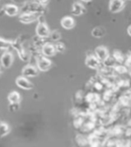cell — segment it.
I'll return each instance as SVG.
<instances>
[{
  "label": "cell",
  "mask_w": 131,
  "mask_h": 147,
  "mask_svg": "<svg viewBox=\"0 0 131 147\" xmlns=\"http://www.w3.org/2000/svg\"><path fill=\"white\" fill-rule=\"evenodd\" d=\"M104 30L101 31V28H96V29H93L92 32V35L94 36H95L96 38H100L101 36L104 35Z\"/></svg>",
  "instance_id": "obj_18"
},
{
  "label": "cell",
  "mask_w": 131,
  "mask_h": 147,
  "mask_svg": "<svg viewBox=\"0 0 131 147\" xmlns=\"http://www.w3.org/2000/svg\"><path fill=\"white\" fill-rule=\"evenodd\" d=\"M124 0H110L109 10L112 13H117L124 9Z\"/></svg>",
  "instance_id": "obj_9"
},
{
  "label": "cell",
  "mask_w": 131,
  "mask_h": 147,
  "mask_svg": "<svg viewBox=\"0 0 131 147\" xmlns=\"http://www.w3.org/2000/svg\"><path fill=\"white\" fill-rule=\"evenodd\" d=\"M21 73H22L23 76L26 78L35 77V76H37L38 75V68L34 66V65H27L22 69Z\"/></svg>",
  "instance_id": "obj_10"
},
{
  "label": "cell",
  "mask_w": 131,
  "mask_h": 147,
  "mask_svg": "<svg viewBox=\"0 0 131 147\" xmlns=\"http://www.w3.org/2000/svg\"><path fill=\"white\" fill-rule=\"evenodd\" d=\"M15 84L17 86H19L20 89H25V90H31L33 89V84L29 81L26 77L23 76H19L15 80Z\"/></svg>",
  "instance_id": "obj_6"
},
{
  "label": "cell",
  "mask_w": 131,
  "mask_h": 147,
  "mask_svg": "<svg viewBox=\"0 0 131 147\" xmlns=\"http://www.w3.org/2000/svg\"><path fill=\"white\" fill-rule=\"evenodd\" d=\"M12 47L16 51L19 58L21 59V60L24 61V62H27V61L29 60V56H28V54H27L25 50L24 49V47L22 46L21 42L19 41V39H16V40L12 42Z\"/></svg>",
  "instance_id": "obj_4"
},
{
  "label": "cell",
  "mask_w": 131,
  "mask_h": 147,
  "mask_svg": "<svg viewBox=\"0 0 131 147\" xmlns=\"http://www.w3.org/2000/svg\"><path fill=\"white\" fill-rule=\"evenodd\" d=\"M1 73H2V71H1V69H0V76H1Z\"/></svg>",
  "instance_id": "obj_26"
},
{
  "label": "cell",
  "mask_w": 131,
  "mask_h": 147,
  "mask_svg": "<svg viewBox=\"0 0 131 147\" xmlns=\"http://www.w3.org/2000/svg\"><path fill=\"white\" fill-rule=\"evenodd\" d=\"M61 25L64 29L70 30L75 26V21L72 16H64L61 20Z\"/></svg>",
  "instance_id": "obj_13"
},
{
  "label": "cell",
  "mask_w": 131,
  "mask_h": 147,
  "mask_svg": "<svg viewBox=\"0 0 131 147\" xmlns=\"http://www.w3.org/2000/svg\"><path fill=\"white\" fill-rule=\"evenodd\" d=\"M50 37L51 39L54 40V41H57L58 39H60V33L58 32L57 31H53V32H51V34H50Z\"/></svg>",
  "instance_id": "obj_19"
},
{
  "label": "cell",
  "mask_w": 131,
  "mask_h": 147,
  "mask_svg": "<svg viewBox=\"0 0 131 147\" xmlns=\"http://www.w3.org/2000/svg\"><path fill=\"white\" fill-rule=\"evenodd\" d=\"M20 12L19 9L16 5L15 4H6L3 5V7L0 9V16L7 15L8 16L14 17Z\"/></svg>",
  "instance_id": "obj_3"
},
{
  "label": "cell",
  "mask_w": 131,
  "mask_h": 147,
  "mask_svg": "<svg viewBox=\"0 0 131 147\" xmlns=\"http://www.w3.org/2000/svg\"><path fill=\"white\" fill-rule=\"evenodd\" d=\"M43 14L39 12H23L19 16V22L22 24H30L38 21Z\"/></svg>",
  "instance_id": "obj_2"
},
{
  "label": "cell",
  "mask_w": 131,
  "mask_h": 147,
  "mask_svg": "<svg viewBox=\"0 0 131 147\" xmlns=\"http://www.w3.org/2000/svg\"><path fill=\"white\" fill-rule=\"evenodd\" d=\"M19 104L20 103H9V111L12 112V113L17 111L19 109Z\"/></svg>",
  "instance_id": "obj_20"
},
{
  "label": "cell",
  "mask_w": 131,
  "mask_h": 147,
  "mask_svg": "<svg viewBox=\"0 0 131 147\" xmlns=\"http://www.w3.org/2000/svg\"><path fill=\"white\" fill-rule=\"evenodd\" d=\"M12 2H13L15 4H25V3L28 2V0H12Z\"/></svg>",
  "instance_id": "obj_23"
},
{
  "label": "cell",
  "mask_w": 131,
  "mask_h": 147,
  "mask_svg": "<svg viewBox=\"0 0 131 147\" xmlns=\"http://www.w3.org/2000/svg\"><path fill=\"white\" fill-rule=\"evenodd\" d=\"M81 2H84V3H88V2H90V1H91V0H81Z\"/></svg>",
  "instance_id": "obj_25"
},
{
  "label": "cell",
  "mask_w": 131,
  "mask_h": 147,
  "mask_svg": "<svg viewBox=\"0 0 131 147\" xmlns=\"http://www.w3.org/2000/svg\"><path fill=\"white\" fill-rule=\"evenodd\" d=\"M55 46V48H56V50L57 52H60V53H61L64 50V44L61 43V42H57Z\"/></svg>",
  "instance_id": "obj_21"
},
{
  "label": "cell",
  "mask_w": 131,
  "mask_h": 147,
  "mask_svg": "<svg viewBox=\"0 0 131 147\" xmlns=\"http://www.w3.org/2000/svg\"><path fill=\"white\" fill-rule=\"evenodd\" d=\"M38 23L35 28L36 36L41 39H45L50 36L51 31L45 22L43 20V15L38 20Z\"/></svg>",
  "instance_id": "obj_1"
},
{
  "label": "cell",
  "mask_w": 131,
  "mask_h": 147,
  "mask_svg": "<svg viewBox=\"0 0 131 147\" xmlns=\"http://www.w3.org/2000/svg\"><path fill=\"white\" fill-rule=\"evenodd\" d=\"M12 42L0 38V52L2 50H8L9 48H12Z\"/></svg>",
  "instance_id": "obj_17"
},
{
  "label": "cell",
  "mask_w": 131,
  "mask_h": 147,
  "mask_svg": "<svg viewBox=\"0 0 131 147\" xmlns=\"http://www.w3.org/2000/svg\"><path fill=\"white\" fill-rule=\"evenodd\" d=\"M41 52H42L43 56H46V57H51V56H55L57 53V50H56L55 45H53L50 42H46L42 46Z\"/></svg>",
  "instance_id": "obj_11"
},
{
  "label": "cell",
  "mask_w": 131,
  "mask_h": 147,
  "mask_svg": "<svg viewBox=\"0 0 131 147\" xmlns=\"http://www.w3.org/2000/svg\"><path fill=\"white\" fill-rule=\"evenodd\" d=\"M37 68L41 72L48 71L51 66V61L45 56H38L37 59Z\"/></svg>",
  "instance_id": "obj_5"
},
{
  "label": "cell",
  "mask_w": 131,
  "mask_h": 147,
  "mask_svg": "<svg viewBox=\"0 0 131 147\" xmlns=\"http://www.w3.org/2000/svg\"><path fill=\"white\" fill-rule=\"evenodd\" d=\"M85 63L88 67H89L90 69H98L100 65V61L96 57L94 54L88 56V57L86 58Z\"/></svg>",
  "instance_id": "obj_12"
},
{
  "label": "cell",
  "mask_w": 131,
  "mask_h": 147,
  "mask_svg": "<svg viewBox=\"0 0 131 147\" xmlns=\"http://www.w3.org/2000/svg\"><path fill=\"white\" fill-rule=\"evenodd\" d=\"M127 33L130 36H131V25L127 28Z\"/></svg>",
  "instance_id": "obj_24"
},
{
  "label": "cell",
  "mask_w": 131,
  "mask_h": 147,
  "mask_svg": "<svg viewBox=\"0 0 131 147\" xmlns=\"http://www.w3.org/2000/svg\"><path fill=\"white\" fill-rule=\"evenodd\" d=\"M10 132L9 125L3 121H0V139L7 136Z\"/></svg>",
  "instance_id": "obj_16"
},
{
  "label": "cell",
  "mask_w": 131,
  "mask_h": 147,
  "mask_svg": "<svg viewBox=\"0 0 131 147\" xmlns=\"http://www.w3.org/2000/svg\"><path fill=\"white\" fill-rule=\"evenodd\" d=\"M85 12V8L81 3H75L73 4L72 6V13L75 16H79Z\"/></svg>",
  "instance_id": "obj_14"
},
{
  "label": "cell",
  "mask_w": 131,
  "mask_h": 147,
  "mask_svg": "<svg viewBox=\"0 0 131 147\" xmlns=\"http://www.w3.org/2000/svg\"><path fill=\"white\" fill-rule=\"evenodd\" d=\"M33 1L38 5H42V6H45V7L48 5V2H49V0H33Z\"/></svg>",
  "instance_id": "obj_22"
},
{
  "label": "cell",
  "mask_w": 131,
  "mask_h": 147,
  "mask_svg": "<svg viewBox=\"0 0 131 147\" xmlns=\"http://www.w3.org/2000/svg\"><path fill=\"white\" fill-rule=\"evenodd\" d=\"M94 55L100 62H106L109 58V53L105 46H98L94 50Z\"/></svg>",
  "instance_id": "obj_8"
},
{
  "label": "cell",
  "mask_w": 131,
  "mask_h": 147,
  "mask_svg": "<svg viewBox=\"0 0 131 147\" xmlns=\"http://www.w3.org/2000/svg\"><path fill=\"white\" fill-rule=\"evenodd\" d=\"M8 101L9 103H20L21 96L16 91H12L8 96Z\"/></svg>",
  "instance_id": "obj_15"
},
{
  "label": "cell",
  "mask_w": 131,
  "mask_h": 147,
  "mask_svg": "<svg viewBox=\"0 0 131 147\" xmlns=\"http://www.w3.org/2000/svg\"><path fill=\"white\" fill-rule=\"evenodd\" d=\"M1 65L4 69H9L11 67L13 63V55L12 53H10L9 51H5V53L1 56L0 59Z\"/></svg>",
  "instance_id": "obj_7"
}]
</instances>
